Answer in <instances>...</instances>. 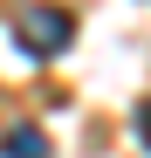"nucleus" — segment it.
Here are the masks:
<instances>
[{
  "label": "nucleus",
  "mask_w": 151,
  "mask_h": 158,
  "mask_svg": "<svg viewBox=\"0 0 151 158\" xmlns=\"http://www.w3.org/2000/svg\"><path fill=\"white\" fill-rule=\"evenodd\" d=\"M7 35H14V48L28 62H55L62 48L76 41V14L69 7H21L14 21H7Z\"/></svg>",
  "instance_id": "f257e3e1"
},
{
  "label": "nucleus",
  "mask_w": 151,
  "mask_h": 158,
  "mask_svg": "<svg viewBox=\"0 0 151 158\" xmlns=\"http://www.w3.org/2000/svg\"><path fill=\"white\" fill-rule=\"evenodd\" d=\"M0 158H48V138L35 124H14L7 138H0Z\"/></svg>",
  "instance_id": "f03ea898"
},
{
  "label": "nucleus",
  "mask_w": 151,
  "mask_h": 158,
  "mask_svg": "<svg viewBox=\"0 0 151 158\" xmlns=\"http://www.w3.org/2000/svg\"><path fill=\"white\" fill-rule=\"evenodd\" d=\"M137 138L151 144V103H144V110H137Z\"/></svg>",
  "instance_id": "7ed1b4c3"
}]
</instances>
